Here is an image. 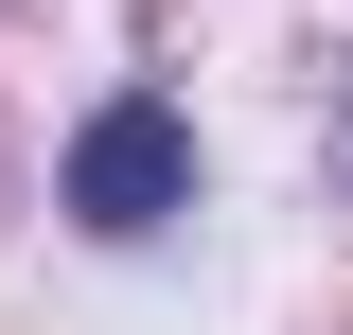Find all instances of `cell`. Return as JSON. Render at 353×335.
Wrapping results in <instances>:
<instances>
[{
	"label": "cell",
	"mask_w": 353,
	"mask_h": 335,
	"mask_svg": "<svg viewBox=\"0 0 353 335\" xmlns=\"http://www.w3.org/2000/svg\"><path fill=\"white\" fill-rule=\"evenodd\" d=\"M176 194H194V124H176L159 88H141V106H106V124L71 141V212L106 230V247H124V230H159Z\"/></svg>",
	"instance_id": "1"
}]
</instances>
